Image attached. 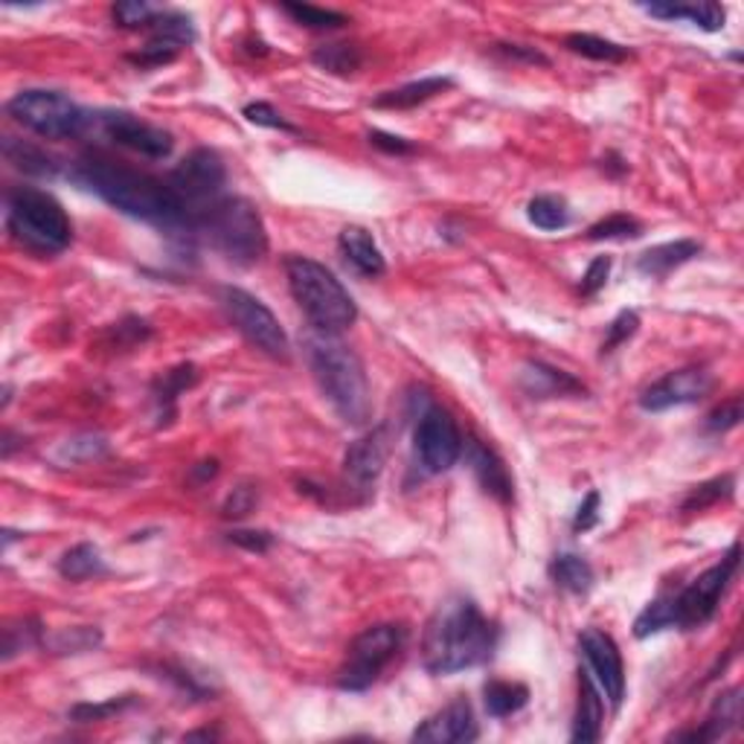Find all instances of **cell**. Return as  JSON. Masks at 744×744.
<instances>
[{
	"label": "cell",
	"instance_id": "1",
	"mask_svg": "<svg viewBox=\"0 0 744 744\" xmlns=\"http://www.w3.org/2000/svg\"><path fill=\"white\" fill-rule=\"evenodd\" d=\"M73 178L100 195L102 202L137 221L155 225L166 232H180V236L198 232L193 216L178 202V195L172 193V186L146 172L116 166L111 161H85L79 163Z\"/></svg>",
	"mask_w": 744,
	"mask_h": 744
},
{
	"label": "cell",
	"instance_id": "2",
	"mask_svg": "<svg viewBox=\"0 0 744 744\" xmlns=\"http://www.w3.org/2000/svg\"><path fill=\"white\" fill-rule=\"evenodd\" d=\"M497 645V628L468 597H451L436 608L425 628L422 654L434 674H457L483 666Z\"/></svg>",
	"mask_w": 744,
	"mask_h": 744
},
{
	"label": "cell",
	"instance_id": "3",
	"mask_svg": "<svg viewBox=\"0 0 744 744\" xmlns=\"http://www.w3.org/2000/svg\"><path fill=\"white\" fill-rule=\"evenodd\" d=\"M306 355L326 402L332 404L343 422L364 425L372 413V402L361 358L341 341H334V334L320 332L306 338Z\"/></svg>",
	"mask_w": 744,
	"mask_h": 744
},
{
	"label": "cell",
	"instance_id": "4",
	"mask_svg": "<svg viewBox=\"0 0 744 744\" xmlns=\"http://www.w3.org/2000/svg\"><path fill=\"white\" fill-rule=\"evenodd\" d=\"M288 288L314 332L338 334L358 320V306L341 279L309 256H286Z\"/></svg>",
	"mask_w": 744,
	"mask_h": 744
},
{
	"label": "cell",
	"instance_id": "5",
	"mask_svg": "<svg viewBox=\"0 0 744 744\" xmlns=\"http://www.w3.org/2000/svg\"><path fill=\"white\" fill-rule=\"evenodd\" d=\"M7 227L21 248L39 256L62 254L73 239V227L62 204L32 186H18L7 195Z\"/></svg>",
	"mask_w": 744,
	"mask_h": 744
},
{
	"label": "cell",
	"instance_id": "6",
	"mask_svg": "<svg viewBox=\"0 0 744 744\" xmlns=\"http://www.w3.org/2000/svg\"><path fill=\"white\" fill-rule=\"evenodd\" d=\"M198 232L236 265L259 262L268 250V230L259 209L239 195H221L202 216Z\"/></svg>",
	"mask_w": 744,
	"mask_h": 744
},
{
	"label": "cell",
	"instance_id": "7",
	"mask_svg": "<svg viewBox=\"0 0 744 744\" xmlns=\"http://www.w3.org/2000/svg\"><path fill=\"white\" fill-rule=\"evenodd\" d=\"M407 643V628L395 622L370 626L366 631L349 643L347 658L338 669V690L343 692H366L379 681L384 669L399 658V651Z\"/></svg>",
	"mask_w": 744,
	"mask_h": 744
},
{
	"label": "cell",
	"instance_id": "8",
	"mask_svg": "<svg viewBox=\"0 0 744 744\" xmlns=\"http://www.w3.org/2000/svg\"><path fill=\"white\" fill-rule=\"evenodd\" d=\"M7 114L18 125L30 128L32 134H39L44 140L79 137L91 125V114L85 108H79L70 96L59 91H41V87L16 93L7 102Z\"/></svg>",
	"mask_w": 744,
	"mask_h": 744
},
{
	"label": "cell",
	"instance_id": "9",
	"mask_svg": "<svg viewBox=\"0 0 744 744\" xmlns=\"http://www.w3.org/2000/svg\"><path fill=\"white\" fill-rule=\"evenodd\" d=\"M738 552L742 550H738L736 541L721 561H715L710 570H704L692 585L672 593V628L692 631V628H701L713 620L721 597L727 593L730 581H733L738 570Z\"/></svg>",
	"mask_w": 744,
	"mask_h": 744
},
{
	"label": "cell",
	"instance_id": "10",
	"mask_svg": "<svg viewBox=\"0 0 744 744\" xmlns=\"http://www.w3.org/2000/svg\"><path fill=\"white\" fill-rule=\"evenodd\" d=\"M225 180L227 172L221 157L213 148H195L172 169L166 184L172 186V193L178 195V202L193 216L195 230H198V221H202L204 213L225 193Z\"/></svg>",
	"mask_w": 744,
	"mask_h": 744
},
{
	"label": "cell",
	"instance_id": "11",
	"mask_svg": "<svg viewBox=\"0 0 744 744\" xmlns=\"http://www.w3.org/2000/svg\"><path fill=\"white\" fill-rule=\"evenodd\" d=\"M218 300H221V309H225V314L230 318V323L236 326V329H239L259 352H265L268 358H277V361H288V355H291V343H288L286 329L279 326V320L273 318V311L268 309L262 300H256L254 294L232 286L218 288Z\"/></svg>",
	"mask_w": 744,
	"mask_h": 744
},
{
	"label": "cell",
	"instance_id": "12",
	"mask_svg": "<svg viewBox=\"0 0 744 744\" xmlns=\"http://www.w3.org/2000/svg\"><path fill=\"white\" fill-rule=\"evenodd\" d=\"M416 457L427 474H442L457 465L463 457L465 440L459 434L457 422L448 411H442L436 404H427L416 418Z\"/></svg>",
	"mask_w": 744,
	"mask_h": 744
},
{
	"label": "cell",
	"instance_id": "13",
	"mask_svg": "<svg viewBox=\"0 0 744 744\" xmlns=\"http://www.w3.org/2000/svg\"><path fill=\"white\" fill-rule=\"evenodd\" d=\"M579 645L585 654V666H588L585 672L593 678L611 710H620L622 698H626V666H622V654L613 643V637L604 634L602 628H585Z\"/></svg>",
	"mask_w": 744,
	"mask_h": 744
},
{
	"label": "cell",
	"instance_id": "14",
	"mask_svg": "<svg viewBox=\"0 0 744 744\" xmlns=\"http://www.w3.org/2000/svg\"><path fill=\"white\" fill-rule=\"evenodd\" d=\"M96 120H100L102 132H105L111 143L128 148V152H137L143 157H152V161L169 157L172 148H175V140H172L169 132H163L161 125L146 123L140 116L125 114V111H108V114H100Z\"/></svg>",
	"mask_w": 744,
	"mask_h": 744
},
{
	"label": "cell",
	"instance_id": "15",
	"mask_svg": "<svg viewBox=\"0 0 744 744\" xmlns=\"http://www.w3.org/2000/svg\"><path fill=\"white\" fill-rule=\"evenodd\" d=\"M713 390V375L704 366H683V370L666 372L640 395V407L649 413H663L683 404L701 402Z\"/></svg>",
	"mask_w": 744,
	"mask_h": 744
},
{
	"label": "cell",
	"instance_id": "16",
	"mask_svg": "<svg viewBox=\"0 0 744 744\" xmlns=\"http://www.w3.org/2000/svg\"><path fill=\"white\" fill-rule=\"evenodd\" d=\"M195 41V27L193 21L180 12H169L163 9L157 21L152 23V39L148 44L140 50V53L128 55V62H134L137 68H161V64L172 62L175 55L189 46Z\"/></svg>",
	"mask_w": 744,
	"mask_h": 744
},
{
	"label": "cell",
	"instance_id": "17",
	"mask_svg": "<svg viewBox=\"0 0 744 744\" xmlns=\"http://www.w3.org/2000/svg\"><path fill=\"white\" fill-rule=\"evenodd\" d=\"M477 719H474L472 704L465 698L451 701L448 706H442L440 713L425 719L413 730V742L425 744H465L477 738Z\"/></svg>",
	"mask_w": 744,
	"mask_h": 744
},
{
	"label": "cell",
	"instance_id": "18",
	"mask_svg": "<svg viewBox=\"0 0 744 744\" xmlns=\"http://www.w3.org/2000/svg\"><path fill=\"white\" fill-rule=\"evenodd\" d=\"M388 454V427H375V431H370V434L352 442L347 448V457H343V472H347L349 483L358 488H370L372 483L379 480L381 472H384Z\"/></svg>",
	"mask_w": 744,
	"mask_h": 744
},
{
	"label": "cell",
	"instance_id": "19",
	"mask_svg": "<svg viewBox=\"0 0 744 744\" xmlns=\"http://www.w3.org/2000/svg\"><path fill=\"white\" fill-rule=\"evenodd\" d=\"M463 454L468 457V465H472L474 477H477L483 492L500 500V504H509L512 497H515V486H512L509 468H506L504 459L497 457V451L488 448L486 442L480 440H468Z\"/></svg>",
	"mask_w": 744,
	"mask_h": 744
},
{
	"label": "cell",
	"instance_id": "20",
	"mask_svg": "<svg viewBox=\"0 0 744 744\" xmlns=\"http://www.w3.org/2000/svg\"><path fill=\"white\" fill-rule=\"evenodd\" d=\"M520 390L529 399H558V395H581L585 384L574 379L570 372L556 370L544 361H527L520 370Z\"/></svg>",
	"mask_w": 744,
	"mask_h": 744
},
{
	"label": "cell",
	"instance_id": "21",
	"mask_svg": "<svg viewBox=\"0 0 744 744\" xmlns=\"http://www.w3.org/2000/svg\"><path fill=\"white\" fill-rule=\"evenodd\" d=\"M738 721H742V690L733 686V690L721 692L715 698L713 710L706 715V721L701 727L686 730V733H678V742L683 738H690V742H715V738H724L733 727H738Z\"/></svg>",
	"mask_w": 744,
	"mask_h": 744
},
{
	"label": "cell",
	"instance_id": "22",
	"mask_svg": "<svg viewBox=\"0 0 744 744\" xmlns=\"http://www.w3.org/2000/svg\"><path fill=\"white\" fill-rule=\"evenodd\" d=\"M338 248L341 256L347 259V265H352L361 277H381L388 271V262H384V254L372 239V232H366L364 227H343L341 236H338Z\"/></svg>",
	"mask_w": 744,
	"mask_h": 744
},
{
	"label": "cell",
	"instance_id": "23",
	"mask_svg": "<svg viewBox=\"0 0 744 744\" xmlns=\"http://www.w3.org/2000/svg\"><path fill=\"white\" fill-rule=\"evenodd\" d=\"M602 719H604V704H602V692L593 683L588 672H581L579 678V706H576V721H574V733L570 738L574 742H599L602 738Z\"/></svg>",
	"mask_w": 744,
	"mask_h": 744
},
{
	"label": "cell",
	"instance_id": "24",
	"mask_svg": "<svg viewBox=\"0 0 744 744\" xmlns=\"http://www.w3.org/2000/svg\"><path fill=\"white\" fill-rule=\"evenodd\" d=\"M643 9L651 18H660V21H690L704 32L724 30V18H727L724 7H719V3H649Z\"/></svg>",
	"mask_w": 744,
	"mask_h": 744
},
{
	"label": "cell",
	"instance_id": "25",
	"mask_svg": "<svg viewBox=\"0 0 744 744\" xmlns=\"http://www.w3.org/2000/svg\"><path fill=\"white\" fill-rule=\"evenodd\" d=\"M454 82L445 76H427L418 79V82H407V85L395 87V91L381 93L379 100L372 102L375 108H388V111H407V108H418V105H425L440 93L451 91Z\"/></svg>",
	"mask_w": 744,
	"mask_h": 744
},
{
	"label": "cell",
	"instance_id": "26",
	"mask_svg": "<svg viewBox=\"0 0 744 744\" xmlns=\"http://www.w3.org/2000/svg\"><path fill=\"white\" fill-rule=\"evenodd\" d=\"M698 254H701V245L692 239L666 241V245H658V248L645 250V254L637 259V271L645 273V277H669L674 268L692 262Z\"/></svg>",
	"mask_w": 744,
	"mask_h": 744
},
{
	"label": "cell",
	"instance_id": "27",
	"mask_svg": "<svg viewBox=\"0 0 744 744\" xmlns=\"http://www.w3.org/2000/svg\"><path fill=\"white\" fill-rule=\"evenodd\" d=\"M3 157H7L18 172L30 175V178H55L59 175V163L50 157L44 148L32 146L27 140L7 137L3 140Z\"/></svg>",
	"mask_w": 744,
	"mask_h": 744
},
{
	"label": "cell",
	"instance_id": "28",
	"mask_svg": "<svg viewBox=\"0 0 744 744\" xmlns=\"http://www.w3.org/2000/svg\"><path fill=\"white\" fill-rule=\"evenodd\" d=\"M550 576L558 588L576 593V597L593 588V567H590L588 558L576 556V552H561V556L552 558Z\"/></svg>",
	"mask_w": 744,
	"mask_h": 744
},
{
	"label": "cell",
	"instance_id": "29",
	"mask_svg": "<svg viewBox=\"0 0 744 744\" xmlns=\"http://www.w3.org/2000/svg\"><path fill=\"white\" fill-rule=\"evenodd\" d=\"M483 701L492 719H509L529 704V690L515 681H488L483 686Z\"/></svg>",
	"mask_w": 744,
	"mask_h": 744
},
{
	"label": "cell",
	"instance_id": "30",
	"mask_svg": "<svg viewBox=\"0 0 744 744\" xmlns=\"http://www.w3.org/2000/svg\"><path fill=\"white\" fill-rule=\"evenodd\" d=\"M59 574H62V579L68 581H87L108 574V567H105L102 552L96 550L93 544L85 541L76 544V547H70V550L59 558Z\"/></svg>",
	"mask_w": 744,
	"mask_h": 744
},
{
	"label": "cell",
	"instance_id": "31",
	"mask_svg": "<svg viewBox=\"0 0 744 744\" xmlns=\"http://www.w3.org/2000/svg\"><path fill=\"white\" fill-rule=\"evenodd\" d=\"M195 366L193 364H180L175 370L163 372V379L155 384V404H157V416L169 418L175 413V402H178V395L184 390H189L195 384Z\"/></svg>",
	"mask_w": 744,
	"mask_h": 744
},
{
	"label": "cell",
	"instance_id": "32",
	"mask_svg": "<svg viewBox=\"0 0 744 744\" xmlns=\"http://www.w3.org/2000/svg\"><path fill=\"white\" fill-rule=\"evenodd\" d=\"M574 53L585 55V59H593V62H604V64H622L631 59V50L617 41L599 39V35H590V32H574V35H567L565 41Z\"/></svg>",
	"mask_w": 744,
	"mask_h": 744
},
{
	"label": "cell",
	"instance_id": "33",
	"mask_svg": "<svg viewBox=\"0 0 744 744\" xmlns=\"http://www.w3.org/2000/svg\"><path fill=\"white\" fill-rule=\"evenodd\" d=\"M733 492H736V477H733V474H721V477H713V480H706L701 483V486L692 488L690 495L683 497L681 512H686V515H692V512H704L710 509V506L721 504V500H730Z\"/></svg>",
	"mask_w": 744,
	"mask_h": 744
},
{
	"label": "cell",
	"instance_id": "34",
	"mask_svg": "<svg viewBox=\"0 0 744 744\" xmlns=\"http://www.w3.org/2000/svg\"><path fill=\"white\" fill-rule=\"evenodd\" d=\"M527 218L538 230H565L570 225V207L558 195H538L529 202Z\"/></svg>",
	"mask_w": 744,
	"mask_h": 744
},
{
	"label": "cell",
	"instance_id": "35",
	"mask_svg": "<svg viewBox=\"0 0 744 744\" xmlns=\"http://www.w3.org/2000/svg\"><path fill=\"white\" fill-rule=\"evenodd\" d=\"M314 64L329 73H338V76H349V73H355L364 62V55L358 50L355 44H323L314 50Z\"/></svg>",
	"mask_w": 744,
	"mask_h": 744
},
{
	"label": "cell",
	"instance_id": "36",
	"mask_svg": "<svg viewBox=\"0 0 744 744\" xmlns=\"http://www.w3.org/2000/svg\"><path fill=\"white\" fill-rule=\"evenodd\" d=\"M282 12L300 27H309V30H338V27L349 23L343 12L311 7V3H282Z\"/></svg>",
	"mask_w": 744,
	"mask_h": 744
},
{
	"label": "cell",
	"instance_id": "37",
	"mask_svg": "<svg viewBox=\"0 0 744 744\" xmlns=\"http://www.w3.org/2000/svg\"><path fill=\"white\" fill-rule=\"evenodd\" d=\"M161 12V7H152L146 0H123V3H114L111 18L123 30H152V23L157 21Z\"/></svg>",
	"mask_w": 744,
	"mask_h": 744
},
{
	"label": "cell",
	"instance_id": "38",
	"mask_svg": "<svg viewBox=\"0 0 744 744\" xmlns=\"http://www.w3.org/2000/svg\"><path fill=\"white\" fill-rule=\"evenodd\" d=\"M663 628H672V597H658L654 602L645 604V611L634 622V637L645 640V637L658 634Z\"/></svg>",
	"mask_w": 744,
	"mask_h": 744
},
{
	"label": "cell",
	"instance_id": "39",
	"mask_svg": "<svg viewBox=\"0 0 744 744\" xmlns=\"http://www.w3.org/2000/svg\"><path fill=\"white\" fill-rule=\"evenodd\" d=\"M643 232V225L637 218L626 216V213H617V216L602 218L599 225H593L588 230L590 241H611V239H637Z\"/></svg>",
	"mask_w": 744,
	"mask_h": 744
},
{
	"label": "cell",
	"instance_id": "40",
	"mask_svg": "<svg viewBox=\"0 0 744 744\" xmlns=\"http://www.w3.org/2000/svg\"><path fill=\"white\" fill-rule=\"evenodd\" d=\"M41 643V628L35 620H21L18 626L3 628V660H12L18 651Z\"/></svg>",
	"mask_w": 744,
	"mask_h": 744
},
{
	"label": "cell",
	"instance_id": "41",
	"mask_svg": "<svg viewBox=\"0 0 744 744\" xmlns=\"http://www.w3.org/2000/svg\"><path fill=\"white\" fill-rule=\"evenodd\" d=\"M637 329H640V314L631 309L620 311V314L608 323V338L602 341V355H608V352H613L617 347L631 341L637 334Z\"/></svg>",
	"mask_w": 744,
	"mask_h": 744
},
{
	"label": "cell",
	"instance_id": "42",
	"mask_svg": "<svg viewBox=\"0 0 744 744\" xmlns=\"http://www.w3.org/2000/svg\"><path fill=\"white\" fill-rule=\"evenodd\" d=\"M102 643V634L96 628H70L53 640V649L62 654H79V651H91Z\"/></svg>",
	"mask_w": 744,
	"mask_h": 744
},
{
	"label": "cell",
	"instance_id": "43",
	"mask_svg": "<svg viewBox=\"0 0 744 744\" xmlns=\"http://www.w3.org/2000/svg\"><path fill=\"white\" fill-rule=\"evenodd\" d=\"M132 704V695L111 698L105 704H76L70 710V719L79 721V724H91V721H105L111 715H120L125 706Z\"/></svg>",
	"mask_w": 744,
	"mask_h": 744
},
{
	"label": "cell",
	"instance_id": "44",
	"mask_svg": "<svg viewBox=\"0 0 744 744\" xmlns=\"http://www.w3.org/2000/svg\"><path fill=\"white\" fill-rule=\"evenodd\" d=\"M245 116H248V123L262 125V128H273V132H288V134L297 132L294 125L288 123L286 116L279 114L273 105H268V102H250V105H245Z\"/></svg>",
	"mask_w": 744,
	"mask_h": 744
},
{
	"label": "cell",
	"instance_id": "45",
	"mask_svg": "<svg viewBox=\"0 0 744 744\" xmlns=\"http://www.w3.org/2000/svg\"><path fill=\"white\" fill-rule=\"evenodd\" d=\"M742 422V399H730V402L719 404L710 416H706V431H713V434H727L733 427H738Z\"/></svg>",
	"mask_w": 744,
	"mask_h": 744
},
{
	"label": "cell",
	"instance_id": "46",
	"mask_svg": "<svg viewBox=\"0 0 744 744\" xmlns=\"http://www.w3.org/2000/svg\"><path fill=\"white\" fill-rule=\"evenodd\" d=\"M611 256H597L593 262L588 265V271H585V277H581L579 282V294L581 297H593L599 294L604 288V282H608V277H611Z\"/></svg>",
	"mask_w": 744,
	"mask_h": 744
},
{
	"label": "cell",
	"instance_id": "47",
	"mask_svg": "<svg viewBox=\"0 0 744 744\" xmlns=\"http://www.w3.org/2000/svg\"><path fill=\"white\" fill-rule=\"evenodd\" d=\"M227 541L248 552H268L273 547V535L265 533V529H232L227 535Z\"/></svg>",
	"mask_w": 744,
	"mask_h": 744
},
{
	"label": "cell",
	"instance_id": "48",
	"mask_svg": "<svg viewBox=\"0 0 744 744\" xmlns=\"http://www.w3.org/2000/svg\"><path fill=\"white\" fill-rule=\"evenodd\" d=\"M599 524V492H588V497L581 500V506L576 509L574 529L576 533H588Z\"/></svg>",
	"mask_w": 744,
	"mask_h": 744
},
{
	"label": "cell",
	"instance_id": "49",
	"mask_svg": "<svg viewBox=\"0 0 744 744\" xmlns=\"http://www.w3.org/2000/svg\"><path fill=\"white\" fill-rule=\"evenodd\" d=\"M370 143L381 152H388V155H411L413 143H407L404 137H393V134L384 132H370Z\"/></svg>",
	"mask_w": 744,
	"mask_h": 744
},
{
	"label": "cell",
	"instance_id": "50",
	"mask_svg": "<svg viewBox=\"0 0 744 744\" xmlns=\"http://www.w3.org/2000/svg\"><path fill=\"white\" fill-rule=\"evenodd\" d=\"M254 500H256L254 488H236L230 500H227L225 515H227V518H241V515H248L250 506H254Z\"/></svg>",
	"mask_w": 744,
	"mask_h": 744
},
{
	"label": "cell",
	"instance_id": "51",
	"mask_svg": "<svg viewBox=\"0 0 744 744\" xmlns=\"http://www.w3.org/2000/svg\"><path fill=\"white\" fill-rule=\"evenodd\" d=\"M500 53H506L509 59H524V62H529V64H541V68H550V59L538 53V50H533V46L500 44Z\"/></svg>",
	"mask_w": 744,
	"mask_h": 744
},
{
	"label": "cell",
	"instance_id": "52",
	"mask_svg": "<svg viewBox=\"0 0 744 744\" xmlns=\"http://www.w3.org/2000/svg\"><path fill=\"white\" fill-rule=\"evenodd\" d=\"M189 742H193V738H216V733H213V730H198V733H189Z\"/></svg>",
	"mask_w": 744,
	"mask_h": 744
}]
</instances>
